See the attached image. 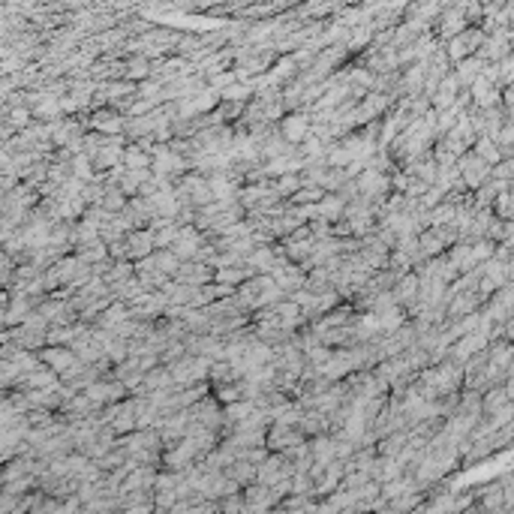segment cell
<instances>
[{
    "instance_id": "6da1fadb",
    "label": "cell",
    "mask_w": 514,
    "mask_h": 514,
    "mask_svg": "<svg viewBox=\"0 0 514 514\" xmlns=\"http://www.w3.org/2000/svg\"><path fill=\"white\" fill-rule=\"evenodd\" d=\"M355 186H358V199L367 205H376L382 202V199L391 193V178H388L385 172H376V169H361L355 174Z\"/></svg>"
},
{
    "instance_id": "e0dca14e",
    "label": "cell",
    "mask_w": 514,
    "mask_h": 514,
    "mask_svg": "<svg viewBox=\"0 0 514 514\" xmlns=\"http://www.w3.org/2000/svg\"><path fill=\"white\" fill-rule=\"evenodd\" d=\"M225 475H229L232 481H238V484H250V481H256V463H250V460H244V457H235L229 466L223 469Z\"/></svg>"
},
{
    "instance_id": "7c38bea8",
    "label": "cell",
    "mask_w": 514,
    "mask_h": 514,
    "mask_svg": "<svg viewBox=\"0 0 514 514\" xmlns=\"http://www.w3.org/2000/svg\"><path fill=\"white\" fill-rule=\"evenodd\" d=\"M298 430L304 436H316V433H328L331 430V421H328V412L322 409H304L301 412V421H298Z\"/></svg>"
},
{
    "instance_id": "30bf717a",
    "label": "cell",
    "mask_w": 514,
    "mask_h": 514,
    "mask_svg": "<svg viewBox=\"0 0 514 514\" xmlns=\"http://www.w3.org/2000/svg\"><path fill=\"white\" fill-rule=\"evenodd\" d=\"M280 479H286V475H283V454H280V451H271V454L256 466V481L271 487V484H277Z\"/></svg>"
},
{
    "instance_id": "52a82bcc",
    "label": "cell",
    "mask_w": 514,
    "mask_h": 514,
    "mask_svg": "<svg viewBox=\"0 0 514 514\" xmlns=\"http://www.w3.org/2000/svg\"><path fill=\"white\" fill-rule=\"evenodd\" d=\"M123 250H127V259H145L150 250H154V232L150 229H130L123 235Z\"/></svg>"
},
{
    "instance_id": "5b68a950",
    "label": "cell",
    "mask_w": 514,
    "mask_h": 514,
    "mask_svg": "<svg viewBox=\"0 0 514 514\" xmlns=\"http://www.w3.org/2000/svg\"><path fill=\"white\" fill-rule=\"evenodd\" d=\"M277 130H280V135L289 145H301L307 139V133H310V111H304V108L286 111V115L277 121Z\"/></svg>"
},
{
    "instance_id": "f1b7e54d",
    "label": "cell",
    "mask_w": 514,
    "mask_h": 514,
    "mask_svg": "<svg viewBox=\"0 0 514 514\" xmlns=\"http://www.w3.org/2000/svg\"><path fill=\"white\" fill-rule=\"evenodd\" d=\"M79 259H82V262H87V265H96V262L108 259V247H106V241L82 244V247H79Z\"/></svg>"
},
{
    "instance_id": "2e32d148",
    "label": "cell",
    "mask_w": 514,
    "mask_h": 514,
    "mask_svg": "<svg viewBox=\"0 0 514 514\" xmlns=\"http://www.w3.org/2000/svg\"><path fill=\"white\" fill-rule=\"evenodd\" d=\"M256 271H250L247 265H223V268H214V280L217 283H225V286H241L247 277H253Z\"/></svg>"
},
{
    "instance_id": "f35d334b",
    "label": "cell",
    "mask_w": 514,
    "mask_h": 514,
    "mask_svg": "<svg viewBox=\"0 0 514 514\" xmlns=\"http://www.w3.org/2000/svg\"><path fill=\"white\" fill-rule=\"evenodd\" d=\"M289 481H292V493L313 496V479H310V472H292Z\"/></svg>"
},
{
    "instance_id": "60d3db41",
    "label": "cell",
    "mask_w": 514,
    "mask_h": 514,
    "mask_svg": "<svg viewBox=\"0 0 514 514\" xmlns=\"http://www.w3.org/2000/svg\"><path fill=\"white\" fill-rule=\"evenodd\" d=\"M307 225H310V235H313V238L331 235V223L325 220V217H313V220H307Z\"/></svg>"
},
{
    "instance_id": "4dcf8cb0",
    "label": "cell",
    "mask_w": 514,
    "mask_h": 514,
    "mask_svg": "<svg viewBox=\"0 0 514 514\" xmlns=\"http://www.w3.org/2000/svg\"><path fill=\"white\" fill-rule=\"evenodd\" d=\"M123 205H127V196H123L118 186H106L103 199H99V208H106L108 214H121Z\"/></svg>"
},
{
    "instance_id": "603a6c76",
    "label": "cell",
    "mask_w": 514,
    "mask_h": 514,
    "mask_svg": "<svg viewBox=\"0 0 514 514\" xmlns=\"http://www.w3.org/2000/svg\"><path fill=\"white\" fill-rule=\"evenodd\" d=\"M418 247H421V253L424 256H440V253H445V244H442V238L436 235V229L433 225H428V229H421L418 232Z\"/></svg>"
},
{
    "instance_id": "7a4b0ae2",
    "label": "cell",
    "mask_w": 514,
    "mask_h": 514,
    "mask_svg": "<svg viewBox=\"0 0 514 514\" xmlns=\"http://www.w3.org/2000/svg\"><path fill=\"white\" fill-rule=\"evenodd\" d=\"M454 166H457L460 181H463V186H466V190H475L479 184H484L487 178H491V162H484L472 147L463 150V154L454 160Z\"/></svg>"
},
{
    "instance_id": "484cf974",
    "label": "cell",
    "mask_w": 514,
    "mask_h": 514,
    "mask_svg": "<svg viewBox=\"0 0 514 514\" xmlns=\"http://www.w3.org/2000/svg\"><path fill=\"white\" fill-rule=\"evenodd\" d=\"M277 508H286V511H313L316 508V499L313 496H304V493H286Z\"/></svg>"
},
{
    "instance_id": "ffe728a7",
    "label": "cell",
    "mask_w": 514,
    "mask_h": 514,
    "mask_svg": "<svg viewBox=\"0 0 514 514\" xmlns=\"http://www.w3.org/2000/svg\"><path fill=\"white\" fill-rule=\"evenodd\" d=\"M147 259H150V265H154L157 271L169 274V277H172V274L178 271V265H181L178 256H174L169 247H154V250H150V256H147Z\"/></svg>"
},
{
    "instance_id": "d6986e66",
    "label": "cell",
    "mask_w": 514,
    "mask_h": 514,
    "mask_svg": "<svg viewBox=\"0 0 514 514\" xmlns=\"http://www.w3.org/2000/svg\"><path fill=\"white\" fill-rule=\"evenodd\" d=\"M160 292L166 295L169 304H190V298H193V286H186V283H181V280L169 277L166 283H162V289H160Z\"/></svg>"
},
{
    "instance_id": "4fadbf2b",
    "label": "cell",
    "mask_w": 514,
    "mask_h": 514,
    "mask_svg": "<svg viewBox=\"0 0 514 514\" xmlns=\"http://www.w3.org/2000/svg\"><path fill=\"white\" fill-rule=\"evenodd\" d=\"M91 130L103 133V135L123 133V115L118 108H99V111H94V118H91Z\"/></svg>"
},
{
    "instance_id": "ba28073f",
    "label": "cell",
    "mask_w": 514,
    "mask_h": 514,
    "mask_svg": "<svg viewBox=\"0 0 514 514\" xmlns=\"http://www.w3.org/2000/svg\"><path fill=\"white\" fill-rule=\"evenodd\" d=\"M244 493V503H247V511H271L274 508V499H271V487L259 484V481H250L241 487Z\"/></svg>"
},
{
    "instance_id": "74e56055",
    "label": "cell",
    "mask_w": 514,
    "mask_h": 514,
    "mask_svg": "<svg viewBox=\"0 0 514 514\" xmlns=\"http://www.w3.org/2000/svg\"><path fill=\"white\" fill-rule=\"evenodd\" d=\"M493 247H496V241H491V238H479V241H472V256H475V262H487L493 256Z\"/></svg>"
},
{
    "instance_id": "8fae6325",
    "label": "cell",
    "mask_w": 514,
    "mask_h": 514,
    "mask_svg": "<svg viewBox=\"0 0 514 514\" xmlns=\"http://www.w3.org/2000/svg\"><path fill=\"white\" fill-rule=\"evenodd\" d=\"M307 448H310L313 463H319V466H328V463L334 460V436L331 433L307 436Z\"/></svg>"
},
{
    "instance_id": "e575fe53",
    "label": "cell",
    "mask_w": 514,
    "mask_h": 514,
    "mask_svg": "<svg viewBox=\"0 0 514 514\" xmlns=\"http://www.w3.org/2000/svg\"><path fill=\"white\" fill-rule=\"evenodd\" d=\"M45 361H48V364H52L55 370H67L72 361H75V352H72V349H48V352H45Z\"/></svg>"
},
{
    "instance_id": "44dd1931",
    "label": "cell",
    "mask_w": 514,
    "mask_h": 514,
    "mask_svg": "<svg viewBox=\"0 0 514 514\" xmlns=\"http://www.w3.org/2000/svg\"><path fill=\"white\" fill-rule=\"evenodd\" d=\"M121 162L127 169H147L150 166V154H147V150H142L135 142H127V145H123V150H121Z\"/></svg>"
},
{
    "instance_id": "d590c367",
    "label": "cell",
    "mask_w": 514,
    "mask_h": 514,
    "mask_svg": "<svg viewBox=\"0 0 514 514\" xmlns=\"http://www.w3.org/2000/svg\"><path fill=\"white\" fill-rule=\"evenodd\" d=\"M217 508L220 511H247V503H244V493L241 491H235V493H229V496H220L217 499Z\"/></svg>"
},
{
    "instance_id": "b9f144b4",
    "label": "cell",
    "mask_w": 514,
    "mask_h": 514,
    "mask_svg": "<svg viewBox=\"0 0 514 514\" xmlns=\"http://www.w3.org/2000/svg\"><path fill=\"white\" fill-rule=\"evenodd\" d=\"M496 145H514V121H503V127L496 133Z\"/></svg>"
},
{
    "instance_id": "5bb4252c",
    "label": "cell",
    "mask_w": 514,
    "mask_h": 514,
    "mask_svg": "<svg viewBox=\"0 0 514 514\" xmlns=\"http://www.w3.org/2000/svg\"><path fill=\"white\" fill-rule=\"evenodd\" d=\"M445 256L451 259V265L457 268V274H463V271H469V268L479 265V262H475V256H472V244L469 241H454V244L445 250Z\"/></svg>"
},
{
    "instance_id": "9c48e42d",
    "label": "cell",
    "mask_w": 514,
    "mask_h": 514,
    "mask_svg": "<svg viewBox=\"0 0 514 514\" xmlns=\"http://www.w3.org/2000/svg\"><path fill=\"white\" fill-rule=\"evenodd\" d=\"M391 295L400 307H412L418 301V277H415V271H406V274H400V280L391 286Z\"/></svg>"
},
{
    "instance_id": "1f68e13d",
    "label": "cell",
    "mask_w": 514,
    "mask_h": 514,
    "mask_svg": "<svg viewBox=\"0 0 514 514\" xmlns=\"http://www.w3.org/2000/svg\"><path fill=\"white\" fill-rule=\"evenodd\" d=\"M491 208H493V214L499 220H514V196H511V190L496 193V199H493Z\"/></svg>"
},
{
    "instance_id": "d6a6232c",
    "label": "cell",
    "mask_w": 514,
    "mask_h": 514,
    "mask_svg": "<svg viewBox=\"0 0 514 514\" xmlns=\"http://www.w3.org/2000/svg\"><path fill=\"white\" fill-rule=\"evenodd\" d=\"M511 235H514V223L496 217L491 225H487V235L484 238H491V241H511Z\"/></svg>"
},
{
    "instance_id": "f546056e",
    "label": "cell",
    "mask_w": 514,
    "mask_h": 514,
    "mask_svg": "<svg viewBox=\"0 0 514 514\" xmlns=\"http://www.w3.org/2000/svg\"><path fill=\"white\" fill-rule=\"evenodd\" d=\"M130 274H135L133 262H130V259H115V262L108 265V271L103 274V280H106V286H111V283H118V280H123V277H130Z\"/></svg>"
},
{
    "instance_id": "ac0fdd59",
    "label": "cell",
    "mask_w": 514,
    "mask_h": 514,
    "mask_svg": "<svg viewBox=\"0 0 514 514\" xmlns=\"http://www.w3.org/2000/svg\"><path fill=\"white\" fill-rule=\"evenodd\" d=\"M174 382H172V373H169V367L166 364H154L150 370H145V376H142V388L150 394L154 388H172Z\"/></svg>"
},
{
    "instance_id": "8d00e7d4",
    "label": "cell",
    "mask_w": 514,
    "mask_h": 514,
    "mask_svg": "<svg viewBox=\"0 0 514 514\" xmlns=\"http://www.w3.org/2000/svg\"><path fill=\"white\" fill-rule=\"evenodd\" d=\"M174 235H178V223H166V225H160V229H154V247H172L174 241Z\"/></svg>"
},
{
    "instance_id": "cb8c5ba5",
    "label": "cell",
    "mask_w": 514,
    "mask_h": 514,
    "mask_svg": "<svg viewBox=\"0 0 514 514\" xmlns=\"http://www.w3.org/2000/svg\"><path fill=\"white\" fill-rule=\"evenodd\" d=\"M343 205L346 202L337 193H322V199H319V217H325L328 223L340 220L343 217Z\"/></svg>"
},
{
    "instance_id": "9a60e30c",
    "label": "cell",
    "mask_w": 514,
    "mask_h": 514,
    "mask_svg": "<svg viewBox=\"0 0 514 514\" xmlns=\"http://www.w3.org/2000/svg\"><path fill=\"white\" fill-rule=\"evenodd\" d=\"M108 292H111V298H115V301H123V304H133V301L139 298L145 289H142L139 277H135V274H130V277H123V280H118V283H111V286H108Z\"/></svg>"
},
{
    "instance_id": "3957f363",
    "label": "cell",
    "mask_w": 514,
    "mask_h": 514,
    "mask_svg": "<svg viewBox=\"0 0 514 514\" xmlns=\"http://www.w3.org/2000/svg\"><path fill=\"white\" fill-rule=\"evenodd\" d=\"M208 241L205 232H199L193 223H186V225H178V235H174V241H172V253L178 256V262H190L199 256V250H202V244Z\"/></svg>"
},
{
    "instance_id": "836d02e7",
    "label": "cell",
    "mask_w": 514,
    "mask_h": 514,
    "mask_svg": "<svg viewBox=\"0 0 514 514\" xmlns=\"http://www.w3.org/2000/svg\"><path fill=\"white\" fill-rule=\"evenodd\" d=\"M214 397L220 400V403H232V400H241L244 391H241V379H235V382H225V385H217L214 388Z\"/></svg>"
},
{
    "instance_id": "d4e9b609",
    "label": "cell",
    "mask_w": 514,
    "mask_h": 514,
    "mask_svg": "<svg viewBox=\"0 0 514 514\" xmlns=\"http://www.w3.org/2000/svg\"><path fill=\"white\" fill-rule=\"evenodd\" d=\"M253 96V82H229L220 87V99H232V103H247Z\"/></svg>"
},
{
    "instance_id": "ab89813d",
    "label": "cell",
    "mask_w": 514,
    "mask_h": 514,
    "mask_svg": "<svg viewBox=\"0 0 514 514\" xmlns=\"http://www.w3.org/2000/svg\"><path fill=\"white\" fill-rule=\"evenodd\" d=\"M491 178H499V181H511L514 178V160H499L491 166Z\"/></svg>"
},
{
    "instance_id": "7402d4cb",
    "label": "cell",
    "mask_w": 514,
    "mask_h": 514,
    "mask_svg": "<svg viewBox=\"0 0 514 514\" xmlns=\"http://www.w3.org/2000/svg\"><path fill=\"white\" fill-rule=\"evenodd\" d=\"M235 379H241V376L235 373V367L229 364L225 358H220V361H211V370H208V382L211 385H225V382H235Z\"/></svg>"
},
{
    "instance_id": "277c9868",
    "label": "cell",
    "mask_w": 514,
    "mask_h": 514,
    "mask_svg": "<svg viewBox=\"0 0 514 514\" xmlns=\"http://www.w3.org/2000/svg\"><path fill=\"white\" fill-rule=\"evenodd\" d=\"M84 394H87V400L99 409V406H106V403H118V400H123L127 397V385H123L121 379H111V376H99L96 382H91L84 388Z\"/></svg>"
},
{
    "instance_id": "8992f818",
    "label": "cell",
    "mask_w": 514,
    "mask_h": 514,
    "mask_svg": "<svg viewBox=\"0 0 514 514\" xmlns=\"http://www.w3.org/2000/svg\"><path fill=\"white\" fill-rule=\"evenodd\" d=\"M172 277L196 289V286H205V283L214 280V268L205 265V262H199V259H190V262H181L178 271H174Z\"/></svg>"
},
{
    "instance_id": "4316f807",
    "label": "cell",
    "mask_w": 514,
    "mask_h": 514,
    "mask_svg": "<svg viewBox=\"0 0 514 514\" xmlns=\"http://www.w3.org/2000/svg\"><path fill=\"white\" fill-rule=\"evenodd\" d=\"M343 181H346V169H340V166H328L322 172V178H319V186L325 193H337L343 186Z\"/></svg>"
},
{
    "instance_id": "83f0119b",
    "label": "cell",
    "mask_w": 514,
    "mask_h": 514,
    "mask_svg": "<svg viewBox=\"0 0 514 514\" xmlns=\"http://www.w3.org/2000/svg\"><path fill=\"white\" fill-rule=\"evenodd\" d=\"M472 150H475V154H479L484 162H491V166L503 160V157H499V145H496L493 139H487V135H479V139L472 142Z\"/></svg>"
}]
</instances>
